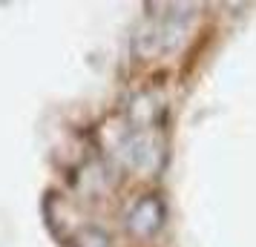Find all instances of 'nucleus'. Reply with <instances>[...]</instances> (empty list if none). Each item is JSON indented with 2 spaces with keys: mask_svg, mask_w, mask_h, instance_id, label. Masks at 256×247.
Masks as SVG:
<instances>
[{
  "mask_svg": "<svg viewBox=\"0 0 256 247\" xmlns=\"http://www.w3.org/2000/svg\"><path fill=\"white\" fill-rule=\"evenodd\" d=\"M127 230L132 239H138V242H147L152 236L162 230L164 224V201L156 196V193H147V196H141L130 204L127 210Z\"/></svg>",
  "mask_w": 256,
  "mask_h": 247,
  "instance_id": "1",
  "label": "nucleus"
},
{
  "mask_svg": "<svg viewBox=\"0 0 256 247\" xmlns=\"http://www.w3.org/2000/svg\"><path fill=\"white\" fill-rule=\"evenodd\" d=\"M72 247H112V242H110V233L101 230L98 224H86L72 236Z\"/></svg>",
  "mask_w": 256,
  "mask_h": 247,
  "instance_id": "2",
  "label": "nucleus"
}]
</instances>
